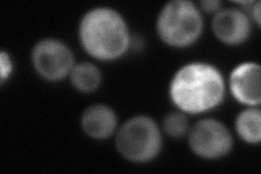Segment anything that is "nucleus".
<instances>
[{
	"instance_id": "obj_1",
	"label": "nucleus",
	"mask_w": 261,
	"mask_h": 174,
	"mask_svg": "<svg viewBox=\"0 0 261 174\" xmlns=\"http://www.w3.org/2000/svg\"><path fill=\"white\" fill-rule=\"evenodd\" d=\"M168 94L176 110L186 114H201L217 109L224 102L226 82L217 65L193 61L175 71Z\"/></svg>"
},
{
	"instance_id": "obj_2",
	"label": "nucleus",
	"mask_w": 261,
	"mask_h": 174,
	"mask_svg": "<svg viewBox=\"0 0 261 174\" xmlns=\"http://www.w3.org/2000/svg\"><path fill=\"white\" fill-rule=\"evenodd\" d=\"M77 36L83 51L93 59L102 62L121 59L132 45L125 18L107 6L92 8L82 15Z\"/></svg>"
},
{
	"instance_id": "obj_3",
	"label": "nucleus",
	"mask_w": 261,
	"mask_h": 174,
	"mask_svg": "<svg viewBox=\"0 0 261 174\" xmlns=\"http://www.w3.org/2000/svg\"><path fill=\"white\" fill-rule=\"evenodd\" d=\"M205 22L198 5L191 0H171L161 8L156 21L157 34L163 44L184 49L197 43Z\"/></svg>"
},
{
	"instance_id": "obj_4",
	"label": "nucleus",
	"mask_w": 261,
	"mask_h": 174,
	"mask_svg": "<svg viewBox=\"0 0 261 174\" xmlns=\"http://www.w3.org/2000/svg\"><path fill=\"white\" fill-rule=\"evenodd\" d=\"M114 144L122 158L132 163H147L162 151V131L149 115L137 114L119 126Z\"/></svg>"
},
{
	"instance_id": "obj_5",
	"label": "nucleus",
	"mask_w": 261,
	"mask_h": 174,
	"mask_svg": "<svg viewBox=\"0 0 261 174\" xmlns=\"http://www.w3.org/2000/svg\"><path fill=\"white\" fill-rule=\"evenodd\" d=\"M192 153L203 160H219L232 152L231 131L215 118H202L192 124L186 135Z\"/></svg>"
},
{
	"instance_id": "obj_6",
	"label": "nucleus",
	"mask_w": 261,
	"mask_h": 174,
	"mask_svg": "<svg viewBox=\"0 0 261 174\" xmlns=\"http://www.w3.org/2000/svg\"><path fill=\"white\" fill-rule=\"evenodd\" d=\"M31 63L39 78L57 83L69 78L75 65V58L64 41L47 37L36 41L33 46Z\"/></svg>"
},
{
	"instance_id": "obj_7",
	"label": "nucleus",
	"mask_w": 261,
	"mask_h": 174,
	"mask_svg": "<svg viewBox=\"0 0 261 174\" xmlns=\"http://www.w3.org/2000/svg\"><path fill=\"white\" fill-rule=\"evenodd\" d=\"M216 38L226 46H240L246 43L252 32V21L248 12L240 8H222L211 21Z\"/></svg>"
},
{
	"instance_id": "obj_8",
	"label": "nucleus",
	"mask_w": 261,
	"mask_h": 174,
	"mask_svg": "<svg viewBox=\"0 0 261 174\" xmlns=\"http://www.w3.org/2000/svg\"><path fill=\"white\" fill-rule=\"evenodd\" d=\"M236 102L245 107H259L261 104V68L252 61L242 62L231 71L227 84Z\"/></svg>"
},
{
	"instance_id": "obj_9",
	"label": "nucleus",
	"mask_w": 261,
	"mask_h": 174,
	"mask_svg": "<svg viewBox=\"0 0 261 174\" xmlns=\"http://www.w3.org/2000/svg\"><path fill=\"white\" fill-rule=\"evenodd\" d=\"M118 114L106 104L88 106L81 115V129L85 135L95 140L108 139L117 133Z\"/></svg>"
},
{
	"instance_id": "obj_10",
	"label": "nucleus",
	"mask_w": 261,
	"mask_h": 174,
	"mask_svg": "<svg viewBox=\"0 0 261 174\" xmlns=\"http://www.w3.org/2000/svg\"><path fill=\"white\" fill-rule=\"evenodd\" d=\"M238 136L249 145L261 142V110L260 107H245L235 119Z\"/></svg>"
},
{
	"instance_id": "obj_11",
	"label": "nucleus",
	"mask_w": 261,
	"mask_h": 174,
	"mask_svg": "<svg viewBox=\"0 0 261 174\" xmlns=\"http://www.w3.org/2000/svg\"><path fill=\"white\" fill-rule=\"evenodd\" d=\"M69 79L72 86L77 92L89 94L96 92L100 87L102 74L100 69L95 63L84 61L75 63L70 73Z\"/></svg>"
},
{
	"instance_id": "obj_12",
	"label": "nucleus",
	"mask_w": 261,
	"mask_h": 174,
	"mask_svg": "<svg viewBox=\"0 0 261 174\" xmlns=\"http://www.w3.org/2000/svg\"><path fill=\"white\" fill-rule=\"evenodd\" d=\"M191 128L187 114L175 110L168 113L162 122V131L171 138H182L187 135Z\"/></svg>"
},
{
	"instance_id": "obj_13",
	"label": "nucleus",
	"mask_w": 261,
	"mask_h": 174,
	"mask_svg": "<svg viewBox=\"0 0 261 174\" xmlns=\"http://www.w3.org/2000/svg\"><path fill=\"white\" fill-rule=\"evenodd\" d=\"M14 71V63L11 55L6 52H0V84L4 85L7 81H9Z\"/></svg>"
},
{
	"instance_id": "obj_14",
	"label": "nucleus",
	"mask_w": 261,
	"mask_h": 174,
	"mask_svg": "<svg viewBox=\"0 0 261 174\" xmlns=\"http://www.w3.org/2000/svg\"><path fill=\"white\" fill-rule=\"evenodd\" d=\"M198 8L201 12L216 14L223 8V4L220 0H201L198 4Z\"/></svg>"
},
{
	"instance_id": "obj_15",
	"label": "nucleus",
	"mask_w": 261,
	"mask_h": 174,
	"mask_svg": "<svg viewBox=\"0 0 261 174\" xmlns=\"http://www.w3.org/2000/svg\"><path fill=\"white\" fill-rule=\"evenodd\" d=\"M248 15L250 16L251 21L254 22L258 28L261 26V18H260L261 16V3L259 2V0L254 2L250 5Z\"/></svg>"
}]
</instances>
